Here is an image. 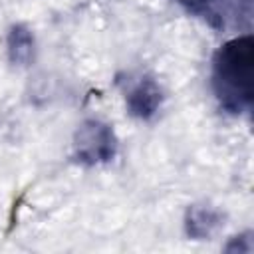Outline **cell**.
Listing matches in <instances>:
<instances>
[{
    "label": "cell",
    "instance_id": "1",
    "mask_svg": "<svg viewBox=\"0 0 254 254\" xmlns=\"http://www.w3.org/2000/svg\"><path fill=\"white\" fill-rule=\"evenodd\" d=\"M214 89L230 111H242L254 95V40L234 38L214 56Z\"/></svg>",
    "mask_w": 254,
    "mask_h": 254
},
{
    "label": "cell",
    "instance_id": "2",
    "mask_svg": "<svg viewBox=\"0 0 254 254\" xmlns=\"http://www.w3.org/2000/svg\"><path fill=\"white\" fill-rule=\"evenodd\" d=\"M75 157L81 163L95 165L109 161L115 153V137L109 125L99 121H85L75 133Z\"/></svg>",
    "mask_w": 254,
    "mask_h": 254
},
{
    "label": "cell",
    "instance_id": "3",
    "mask_svg": "<svg viewBox=\"0 0 254 254\" xmlns=\"http://www.w3.org/2000/svg\"><path fill=\"white\" fill-rule=\"evenodd\" d=\"M159 103H161V89H159V85H157L153 79H149V77L141 79V81L133 87V91L129 93V97H127L129 113L135 115V117H141V119L151 117V115L157 111Z\"/></svg>",
    "mask_w": 254,
    "mask_h": 254
},
{
    "label": "cell",
    "instance_id": "4",
    "mask_svg": "<svg viewBox=\"0 0 254 254\" xmlns=\"http://www.w3.org/2000/svg\"><path fill=\"white\" fill-rule=\"evenodd\" d=\"M8 54L12 64L28 65L34 56V36L26 26H14L8 34Z\"/></svg>",
    "mask_w": 254,
    "mask_h": 254
},
{
    "label": "cell",
    "instance_id": "5",
    "mask_svg": "<svg viewBox=\"0 0 254 254\" xmlns=\"http://www.w3.org/2000/svg\"><path fill=\"white\" fill-rule=\"evenodd\" d=\"M218 214L208 206H192L189 210L187 230L194 238H206L218 226Z\"/></svg>",
    "mask_w": 254,
    "mask_h": 254
}]
</instances>
